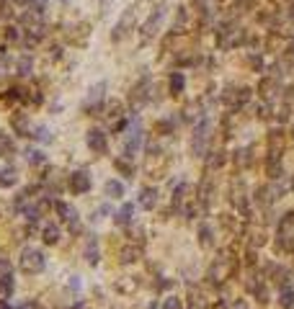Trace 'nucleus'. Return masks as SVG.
<instances>
[{
    "label": "nucleus",
    "instance_id": "obj_22",
    "mask_svg": "<svg viewBox=\"0 0 294 309\" xmlns=\"http://www.w3.org/2000/svg\"><path fill=\"white\" fill-rule=\"evenodd\" d=\"M13 291V276L6 273V276H0V294H11Z\"/></svg>",
    "mask_w": 294,
    "mask_h": 309
},
{
    "label": "nucleus",
    "instance_id": "obj_10",
    "mask_svg": "<svg viewBox=\"0 0 294 309\" xmlns=\"http://www.w3.org/2000/svg\"><path fill=\"white\" fill-rule=\"evenodd\" d=\"M57 214H60L65 222H70L72 232L77 229V209H75V206H70V204H65V201H57Z\"/></svg>",
    "mask_w": 294,
    "mask_h": 309
},
{
    "label": "nucleus",
    "instance_id": "obj_27",
    "mask_svg": "<svg viewBox=\"0 0 294 309\" xmlns=\"http://www.w3.org/2000/svg\"><path fill=\"white\" fill-rule=\"evenodd\" d=\"M6 39H8V42H16V39H18V28H6Z\"/></svg>",
    "mask_w": 294,
    "mask_h": 309
},
{
    "label": "nucleus",
    "instance_id": "obj_29",
    "mask_svg": "<svg viewBox=\"0 0 294 309\" xmlns=\"http://www.w3.org/2000/svg\"><path fill=\"white\" fill-rule=\"evenodd\" d=\"M0 309H11V304L8 301H0Z\"/></svg>",
    "mask_w": 294,
    "mask_h": 309
},
{
    "label": "nucleus",
    "instance_id": "obj_26",
    "mask_svg": "<svg viewBox=\"0 0 294 309\" xmlns=\"http://www.w3.org/2000/svg\"><path fill=\"white\" fill-rule=\"evenodd\" d=\"M18 70H21V75H29V70H31V59L23 57V59L18 62Z\"/></svg>",
    "mask_w": 294,
    "mask_h": 309
},
{
    "label": "nucleus",
    "instance_id": "obj_16",
    "mask_svg": "<svg viewBox=\"0 0 294 309\" xmlns=\"http://www.w3.org/2000/svg\"><path fill=\"white\" fill-rule=\"evenodd\" d=\"M106 196L121 199V196H124V186H121L119 180H109V183H106Z\"/></svg>",
    "mask_w": 294,
    "mask_h": 309
},
{
    "label": "nucleus",
    "instance_id": "obj_25",
    "mask_svg": "<svg viewBox=\"0 0 294 309\" xmlns=\"http://www.w3.org/2000/svg\"><path fill=\"white\" fill-rule=\"evenodd\" d=\"M201 242L204 245H212V232H209L206 224H201Z\"/></svg>",
    "mask_w": 294,
    "mask_h": 309
},
{
    "label": "nucleus",
    "instance_id": "obj_19",
    "mask_svg": "<svg viewBox=\"0 0 294 309\" xmlns=\"http://www.w3.org/2000/svg\"><path fill=\"white\" fill-rule=\"evenodd\" d=\"M26 160L31 163V165H44V154H41L39 149H26Z\"/></svg>",
    "mask_w": 294,
    "mask_h": 309
},
{
    "label": "nucleus",
    "instance_id": "obj_8",
    "mask_svg": "<svg viewBox=\"0 0 294 309\" xmlns=\"http://www.w3.org/2000/svg\"><path fill=\"white\" fill-rule=\"evenodd\" d=\"M150 101V80L145 77V80L140 83V85H135V90H132V106H145Z\"/></svg>",
    "mask_w": 294,
    "mask_h": 309
},
{
    "label": "nucleus",
    "instance_id": "obj_18",
    "mask_svg": "<svg viewBox=\"0 0 294 309\" xmlns=\"http://www.w3.org/2000/svg\"><path fill=\"white\" fill-rule=\"evenodd\" d=\"M57 240H60V229H57L55 224L44 227V242H47V245H55Z\"/></svg>",
    "mask_w": 294,
    "mask_h": 309
},
{
    "label": "nucleus",
    "instance_id": "obj_23",
    "mask_svg": "<svg viewBox=\"0 0 294 309\" xmlns=\"http://www.w3.org/2000/svg\"><path fill=\"white\" fill-rule=\"evenodd\" d=\"M281 304H284L286 309H291V306H294V291L284 289V291H281Z\"/></svg>",
    "mask_w": 294,
    "mask_h": 309
},
{
    "label": "nucleus",
    "instance_id": "obj_24",
    "mask_svg": "<svg viewBox=\"0 0 294 309\" xmlns=\"http://www.w3.org/2000/svg\"><path fill=\"white\" fill-rule=\"evenodd\" d=\"M121 255H124V258H121L124 263H132V260H135V258L140 255V250H135V248H129V250H124Z\"/></svg>",
    "mask_w": 294,
    "mask_h": 309
},
{
    "label": "nucleus",
    "instance_id": "obj_15",
    "mask_svg": "<svg viewBox=\"0 0 294 309\" xmlns=\"http://www.w3.org/2000/svg\"><path fill=\"white\" fill-rule=\"evenodd\" d=\"M183 85H186L183 72H173V75H171V93H173V96H178V93L183 90Z\"/></svg>",
    "mask_w": 294,
    "mask_h": 309
},
{
    "label": "nucleus",
    "instance_id": "obj_2",
    "mask_svg": "<svg viewBox=\"0 0 294 309\" xmlns=\"http://www.w3.org/2000/svg\"><path fill=\"white\" fill-rule=\"evenodd\" d=\"M163 18H165V11H163V8H155V11L150 13V18L142 23V36H145V39L155 36L157 28H160V23H163Z\"/></svg>",
    "mask_w": 294,
    "mask_h": 309
},
{
    "label": "nucleus",
    "instance_id": "obj_5",
    "mask_svg": "<svg viewBox=\"0 0 294 309\" xmlns=\"http://www.w3.org/2000/svg\"><path fill=\"white\" fill-rule=\"evenodd\" d=\"M70 188H72V193H88V191H91V178H88V173H86V170L72 173Z\"/></svg>",
    "mask_w": 294,
    "mask_h": 309
},
{
    "label": "nucleus",
    "instance_id": "obj_14",
    "mask_svg": "<svg viewBox=\"0 0 294 309\" xmlns=\"http://www.w3.org/2000/svg\"><path fill=\"white\" fill-rule=\"evenodd\" d=\"M132 211H135V206H132V204H124V206H121V211H116V217H114V219H116V224H129V222H132Z\"/></svg>",
    "mask_w": 294,
    "mask_h": 309
},
{
    "label": "nucleus",
    "instance_id": "obj_30",
    "mask_svg": "<svg viewBox=\"0 0 294 309\" xmlns=\"http://www.w3.org/2000/svg\"><path fill=\"white\" fill-rule=\"evenodd\" d=\"M235 309H245V304H240V301H237V304H235Z\"/></svg>",
    "mask_w": 294,
    "mask_h": 309
},
{
    "label": "nucleus",
    "instance_id": "obj_20",
    "mask_svg": "<svg viewBox=\"0 0 294 309\" xmlns=\"http://www.w3.org/2000/svg\"><path fill=\"white\" fill-rule=\"evenodd\" d=\"M31 137H34V139H39V142H44V144H47V142H52V134H49V129H47V127H36V129L31 132Z\"/></svg>",
    "mask_w": 294,
    "mask_h": 309
},
{
    "label": "nucleus",
    "instance_id": "obj_21",
    "mask_svg": "<svg viewBox=\"0 0 294 309\" xmlns=\"http://www.w3.org/2000/svg\"><path fill=\"white\" fill-rule=\"evenodd\" d=\"M86 260L91 263V265H96L98 263V248H96V242L91 240L88 242V248H86Z\"/></svg>",
    "mask_w": 294,
    "mask_h": 309
},
{
    "label": "nucleus",
    "instance_id": "obj_13",
    "mask_svg": "<svg viewBox=\"0 0 294 309\" xmlns=\"http://www.w3.org/2000/svg\"><path fill=\"white\" fill-rule=\"evenodd\" d=\"M16 180H18V175H16L13 168H3V170H0V186H3V188L16 186Z\"/></svg>",
    "mask_w": 294,
    "mask_h": 309
},
{
    "label": "nucleus",
    "instance_id": "obj_1",
    "mask_svg": "<svg viewBox=\"0 0 294 309\" xmlns=\"http://www.w3.org/2000/svg\"><path fill=\"white\" fill-rule=\"evenodd\" d=\"M47 268V260L41 255V250H34V248H26L23 255H21V270L23 273H41Z\"/></svg>",
    "mask_w": 294,
    "mask_h": 309
},
{
    "label": "nucleus",
    "instance_id": "obj_11",
    "mask_svg": "<svg viewBox=\"0 0 294 309\" xmlns=\"http://www.w3.org/2000/svg\"><path fill=\"white\" fill-rule=\"evenodd\" d=\"M155 204H157V191L155 188H145L140 193V206L142 209H155Z\"/></svg>",
    "mask_w": 294,
    "mask_h": 309
},
{
    "label": "nucleus",
    "instance_id": "obj_6",
    "mask_svg": "<svg viewBox=\"0 0 294 309\" xmlns=\"http://www.w3.org/2000/svg\"><path fill=\"white\" fill-rule=\"evenodd\" d=\"M140 144H142V127L140 124H135L132 129H129V137H127V158H135L137 154V149H140Z\"/></svg>",
    "mask_w": 294,
    "mask_h": 309
},
{
    "label": "nucleus",
    "instance_id": "obj_7",
    "mask_svg": "<svg viewBox=\"0 0 294 309\" xmlns=\"http://www.w3.org/2000/svg\"><path fill=\"white\" fill-rule=\"evenodd\" d=\"M103 90H106V85L101 83V85H96V88H91V96L86 98V103H83V108H86L88 113H93V106H96V111L101 108V103H103Z\"/></svg>",
    "mask_w": 294,
    "mask_h": 309
},
{
    "label": "nucleus",
    "instance_id": "obj_28",
    "mask_svg": "<svg viewBox=\"0 0 294 309\" xmlns=\"http://www.w3.org/2000/svg\"><path fill=\"white\" fill-rule=\"evenodd\" d=\"M165 309H181L178 299H168V301H165Z\"/></svg>",
    "mask_w": 294,
    "mask_h": 309
},
{
    "label": "nucleus",
    "instance_id": "obj_17",
    "mask_svg": "<svg viewBox=\"0 0 294 309\" xmlns=\"http://www.w3.org/2000/svg\"><path fill=\"white\" fill-rule=\"evenodd\" d=\"M13 152V139L8 134H0V158H8Z\"/></svg>",
    "mask_w": 294,
    "mask_h": 309
},
{
    "label": "nucleus",
    "instance_id": "obj_12",
    "mask_svg": "<svg viewBox=\"0 0 294 309\" xmlns=\"http://www.w3.org/2000/svg\"><path fill=\"white\" fill-rule=\"evenodd\" d=\"M11 124H13L16 134H21V137H31V132H29V121H26V116H23V113H13Z\"/></svg>",
    "mask_w": 294,
    "mask_h": 309
},
{
    "label": "nucleus",
    "instance_id": "obj_3",
    "mask_svg": "<svg viewBox=\"0 0 294 309\" xmlns=\"http://www.w3.org/2000/svg\"><path fill=\"white\" fill-rule=\"evenodd\" d=\"M132 26H135V8H127V13L121 16V21L114 28V39H116V42H121V39L132 31Z\"/></svg>",
    "mask_w": 294,
    "mask_h": 309
},
{
    "label": "nucleus",
    "instance_id": "obj_4",
    "mask_svg": "<svg viewBox=\"0 0 294 309\" xmlns=\"http://www.w3.org/2000/svg\"><path fill=\"white\" fill-rule=\"evenodd\" d=\"M88 147H91L96 154H106V152H109L106 134H103V132H98V129H91V132H88Z\"/></svg>",
    "mask_w": 294,
    "mask_h": 309
},
{
    "label": "nucleus",
    "instance_id": "obj_9",
    "mask_svg": "<svg viewBox=\"0 0 294 309\" xmlns=\"http://www.w3.org/2000/svg\"><path fill=\"white\" fill-rule=\"evenodd\" d=\"M206 142H209V124H206V121H201V127L196 129V134H194V142H191L194 152H196V154H201V152L206 149Z\"/></svg>",
    "mask_w": 294,
    "mask_h": 309
}]
</instances>
